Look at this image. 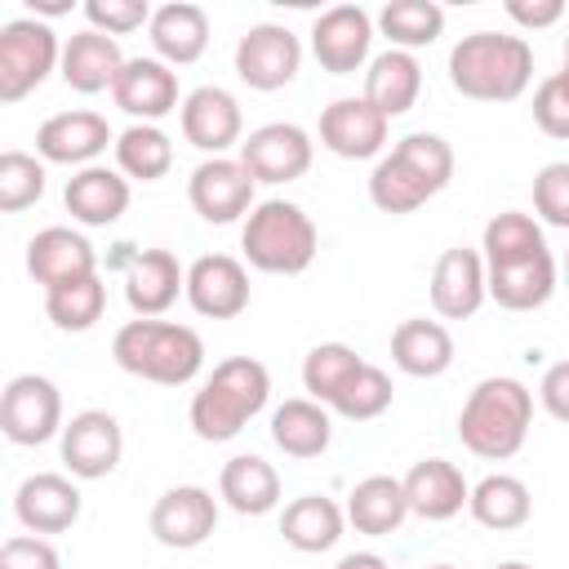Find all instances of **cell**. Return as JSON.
Returning a JSON list of instances; mask_svg holds the SVG:
<instances>
[{"label":"cell","instance_id":"cell-24","mask_svg":"<svg viewBox=\"0 0 569 569\" xmlns=\"http://www.w3.org/2000/svg\"><path fill=\"white\" fill-rule=\"evenodd\" d=\"M62 204L76 222L84 227H111L124 218L129 209V178L120 169H107V164H89V169H76L67 178V191H62Z\"/></svg>","mask_w":569,"mask_h":569},{"label":"cell","instance_id":"cell-53","mask_svg":"<svg viewBox=\"0 0 569 569\" xmlns=\"http://www.w3.org/2000/svg\"><path fill=\"white\" fill-rule=\"evenodd\" d=\"M427 569H458V565H427Z\"/></svg>","mask_w":569,"mask_h":569},{"label":"cell","instance_id":"cell-12","mask_svg":"<svg viewBox=\"0 0 569 569\" xmlns=\"http://www.w3.org/2000/svg\"><path fill=\"white\" fill-rule=\"evenodd\" d=\"M151 538L169 551H191L218 529V498L200 485H173L151 507Z\"/></svg>","mask_w":569,"mask_h":569},{"label":"cell","instance_id":"cell-45","mask_svg":"<svg viewBox=\"0 0 569 569\" xmlns=\"http://www.w3.org/2000/svg\"><path fill=\"white\" fill-rule=\"evenodd\" d=\"M151 13L156 9H147V0H84V18L102 36H129L151 22Z\"/></svg>","mask_w":569,"mask_h":569},{"label":"cell","instance_id":"cell-52","mask_svg":"<svg viewBox=\"0 0 569 569\" xmlns=\"http://www.w3.org/2000/svg\"><path fill=\"white\" fill-rule=\"evenodd\" d=\"M565 67H569V36H565Z\"/></svg>","mask_w":569,"mask_h":569},{"label":"cell","instance_id":"cell-33","mask_svg":"<svg viewBox=\"0 0 569 569\" xmlns=\"http://www.w3.org/2000/svg\"><path fill=\"white\" fill-rule=\"evenodd\" d=\"M342 525H347V511L325 498V493H302L284 507L280 516V533L293 551L302 556H316V551H329L338 538H342Z\"/></svg>","mask_w":569,"mask_h":569},{"label":"cell","instance_id":"cell-39","mask_svg":"<svg viewBox=\"0 0 569 569\" xmlns=\"http://www.w3.org/2000/svg\"><path fill=\"white\" fill-rule=\"evenodd\" d=\"M107 311V284L102 276H89V280H76V284H62V289H49L44 293V316L62 329V333H84L102 320Z\"/></svg>","mask_w":569,"mask_h":569},{"label":"cell","instance_id":"cell-32","mask_svg":"<svg viewBox=\"0 0 569 569\" xmlns=\"http://www.w3.org/2000/svg\"><path fill=\"white\" fill-rule=\"evenodd\" d=\"M405 516H409V498H405V480L396 476H365L347 493V520L356 525V533L387 538L405 525Z\"/></svg>","mask_w":569,"mask_h":569},{"label":"cell","instance_id":"cell-14","mask_svg":"<svg viewBox=\"0 0 569 569\" xmlns=\"http://www.w3.org/2000/svg\"><path fill=\"white\" fill-rule=\"evenodd\" d=\"M124 453V436L120 422L107 409H80L67 427H62V462L76 480H102L120 467Z\"/></svg>","mask_w":569,"mask_h":569},{"label":"cell","instance_id":"cell-15","mask_svg":"<svg viewBox=\"0 0 569 569\" xmlns=\"http://www.w3.org/2000/svg\"><path fill=\"white\" fill-rule=\"evenodd\" d=\"M373 44V18L360 4H333L311 22V53L325 71L351 76L369 62Z\"/></svg>","mask_w":569,"mask_h":569},{"label":"cell","instance_id":"cell-31","mask_svg":"<svg viewBox=\"0 0 569 569\" xmlns=\"http://www.w3.org/2000/svg\"><path fill=\"white\" fill-rule=\"evenodd\" d=\"M391 360L409 378H440L453 365V338L440 320H400L391 333Z\"/></svg>","mask_w":569,"mask_h":569},{"label":"cell","instance_id":"cell-9","mask_svg":"<svg viewBox=\"0 0 569 569\" xmlns=\"http://www.w3.org/2000/svg\"><path fill=\"white\" fill-rule=\"evenodd\" d=\"M302 67V40L280 22H258L236 40V76L258 89L276 93L284 89Z\"/></svg>","mask_w":569,"mask_h":569},{"label":"cell","instance_id":"cell-1","mask_svg":"<svg viewBox=\"0 0 569 569\" xmlns=\"http://www.w3.org/2000/svg\"><path fill=\"white\" fill-rule=\"evenodd\" d=\"M533 80V49L525 36L471 31L449 49V84L476 102H511Z\"/></svg>","mask_w":569,"mask_h":569},{"label":"cell","instance_id":"cell-43","mask_svg":"<svg viewBox=\"0 0 569 569\" xmlns=\"http://www.w3.org/2000/svg\"><path fill=\"white\" fill-rule=\"evenodd\" d=\"M533 209L547 227L569 231V160H551L533 178Z\"/></svg>","mask_w":569,"mask_h":569},{"label":"cell","instance_id":"cell-28","mask_svg":"<svg viewBox=\"0 0 569 569\" xmlns=\"http://www.w3.org/2000/svg\"><path fill=\"white\" fill-rule=\"evenodd\" d=\"M485 271H489V298L502 311H538L556 293V258H551V249H542L533 258L498 262V267H485Z\"/></svg>","mask_w":569,"mask_h":569},{"label":"cell","instance_id":"cell-41","mask_svg":"<svg viewBox=\"0 0 569 569\" xmlns=\"http://www.w3.org/2000/svg\"><path fill=\"white\" fill-rule=\"evenodd\" d=\"M391 396H396L391 378H387L378 365H360L356 378L333 396L329 409L342 413V418H351V422H369V418H378V413L391 409Z\"/></svg>","mask_w":569,"mask_h":569},{"label":"cell","instance_id":"cell-16","mask_svg":"<svg viewBox=\"0 0 569 569\" xmlns=\"http://www.w3.org/2000/svg\"><path fill=\"white\" fill-rule=\"evenodd\" d=\"M111 98L133 124H156L178 107V71L160 58H129L111 84Z\"/></svg>","mask_w":569,"mask_h":569},{"label":"cell","instance_id":"cell-26","mask_svg":"<svg viewBox=\"0 0 569 569\" xmlns=\"http://www.w3.org/2000/svg\"><path fill=\"white\" fill-rule=\"evenodd\" d=\"M124 62L129 58L120 53L116 36H102V31L84 27V31H76L62 44V67L58 71H62L67 89H76V93H102V89L116 84V76H120Z\"/></svg>","mask_w":569,"mask_h":569},{"label":"cell","instance_id":"cell-25","mask_svg":"<svg viewBox=\"0 0 569 569\" xmlns=\"http://www.w3.org/2000/svg\"><path fill=\"white\" fill-rule=\"evenodd\" d=\"M405 498H409V516L453 520L471 502V485L449 458H422L405 476Z\"/></svg>","mask_w":569,"mask_h":569},{"label":"cell","instance_id":"cell-10","mask_svg":"<svg viewBox=\"0 0 569 569\" xmlns=\"http://www.w3.org/2000/svg\"><path fill=\"white\" fill-rule=\"evenodd\" d=\"M253 187H258V182L249 178V169H244L240 160H231V156H209V160H200V164L191 169V178H187V200H191V209H196L204 222L227 227V222L253 213Z\"/></svg>","mask_w":569,"mask_h":569},{"label":"cell","instance_id":"cell-44","mask_svg":"<svg viewBox=\"0 0 569 569\" xmlns=\"http://www.w3.org/2000/svg\"><path fill=\"white\" fill-rule=\"evenodd\" d=\"M533 120L547 138H569V67L551 71L533 89Z\"/></svg>","mask_w":569,"mask_h":569},{"label":"cell","instance_id":"cell-13","mask_svg":"<svg viewBox=\"0 0 569 569\" xmlns=\"http://www.w3.org/2000/svg\"><path fill=\"white\" fill-rule=\"evenodd\" d=\"M187 302L204 320H236L249 307V271L231 253H200L187 267Z\"/></svg>","mask_w":569,"mask_h":569},{"label":"cell","instance_id":"cell-30","mask_svg":"<svg viewBox=\"0 0 569 569\" xmlns=\"http://www.w3.org/2000/svg\"><path fill=\"white\" fill-rule=\"evenodd\" d=\"M422 93V67L413 53L405 49H387L378 58H369V71H365V98L387 116H405Z\"/></svg>","mask_w":569,"mask_h":569},{"label":"cell","instance_id":"cell-22","mask_svg":"<svg viewBox=\"0 0 569 569\" xmlns=\"http://www.w3.org/2000/svg\"><path fill=\"white\" fill-rule=\"evenodd\" d=\"M80 489L58 471H36L13 493V516L27 533H67L80 520Z\"/></svg>","mask_w":569,"mask_h":569},{"label":"cell","instance_id":"cell-40","mask_svg":"<svg viewBox=\"0 0 569 569\" xmlns=\"http://www.w3.org/2000/svg\"><path fill=\"white\" fill-rule=\"evenodd\" d=\"M365 360L347 347V342H320L307 351L302 360V387H307V400H320V405H333V396L356 378Z\"/></svg>","mask_w":569,"mask_h":569},{"label":"cell","instance_id":"cell-27","mask_svg":"<svg viewBox=\"0 0 569 569\" xmlns=\"http://www.w3.org/2000/svg\"><path fill=\"white\" fill-rule=\"evenodd\" d=\"M147 31H151L156 58L169 62V67H187V62H196L209 49V13L200 4H187V0L160 4L151 13Z\"/></svg>","mask_w":569,"mask_h":569},{"label":"cell","instance_id":"cell-18","mask_svg":"<svg viewBox=\"0 0 569 569\" xmlns=\"http://www.w3.org/2000/svg\"><path fill=\"white\" fill-rule=\"evenodd\" d=\"M387 116L360 93V98H333L320 111V142L342 160H373L387 147Z\"/></svg>","mask_w":569,"mask_h":569},{"label":"cell","instance_id":"cell-29","mask_svg":"<svg viewBox=\"0 0 569 569\" xmlns=\"http://www.w3.org/2000/svg\"><path fill=\"white\" fill-rule=\"evenodd\" d=\"M218 498L236 516H267L280 502V476L267 458L258 453H236L218 471Z\"/></svg>","mask_w":569,"mask_h":569},{"label":"cell","instance_id":"cell-36","mask_svg":"<svg viewBox=\"0 0 569 569\" xmlns=\"http://www.w3.org/2000/svg\"><path fill=\"white\" fill-rule=\"evenodd\" d=\"M116 164L124 178L156 182L173 169V142L160 124H129L124 133H116Z\"/></svg>","mask_w":569,"mask_h":569},{"label":"cell","instance_id":"cell-49","mask_svg":"<svg viewBox=\"0 0 569 569\" xmlns=\"http://www.w3.org/2000/svg\"><path fill=\"white\" fill-rule=\"evenodd\" d=\"M333 569H391L378 551H351V556H342Z\"/></svg>","mask_w":569,"mask_h":569},{"label":"cell","instance_id":"cell-47","mask_svg":"<svg viewBox=\"0 0 569 569\" xmlns=\"http://www.w3.org/2000/svg\"><path fill=\"white\" fill-rule=\"evenodd\" d=\"M538 400L556 422H569V360H556L542 382H538Z\"/></svg>","mask_w":569,"mask_h":569},{"label":"cell","instance_id":"cell-2","mask_svg":"<svg viewBox=\"0 0 569 569\" xmlns=\"http://www.w3.org/2000/svg\"><path fill=\"white\" fill-rule=\"evenodd\" d=\"M267 396H271L267 365L253 356H227L222 365H213V373L191 396V409H187L191 431L209 445L236 440L244 422L267 409Z\"/></svg>","mask_w":569,"mask_h":569},{"label":"cell","instance_id":"cell-34","mask_svg":"<svg viewBox=\"0 0 569 569\" xmlns=\"http://www.w3.org/2000/svg\"><path fill=\"white\" fill-rule=\"evenodd\" d=\"M271 440L289 458H320L333 440V418L320 400H284L271 413Z\"/></svg>","mask_w":569,"mask_h":569},{"label":"cell","instance_id":"cell-48","mask_svg":"<svg viewBox=\"0 0 569 569\" xmlns=\"http://www.w3.org/2000/svg\"><path fill=\"white\" fill-rule=\"evenodd\" d=\"M507 18L529 27V31H542V27L565 18V4L560 0H507Z\"/></svg>","mask_w":569,"mask_h":569},{"label":"cell","instance_id":"cell-21","mask_svg":"<svg viewBox=\"0 0 569 569\" xmlns=\"http://www.w3.org/2000/svg\"><path fill=\"white\" fill-rule=\"evenodd\" d=\"M489 298V271L480 249H445L431 271V307L445 320H467Z\"/></svg>","mask_w":569,"mask_h":569},{"label":"cell","instance_id":"cell-37","mask_svg":"<svg viewBox=\"0 0 569 569\" xmlns=\"http://www.w3.org/2000/svg\"><path fill=\"white\" fill-rule=\"evenodd\" d=\"M378 31L391 40V49L413 53V49L440 40V31H445V9L431 4V0H391V4H382V13H378Z\"/></svg>","mask_w":569,"mask_h":569},{"label":"cell","instance_id":"cell-5","mask_svg":"<svg viewBox=\"0 0 569 569\" xmlns=\"http://www.w3.org/2000/svg\"><path fill=\"white\" fill-rule=\"evenodd\" d=\"M111 356L124 373L160 382V387H187L204 365V342L191 325L173 320H129L111 338Z\"/></svg>","mask_w":569,"mask_h":569},{"label":"cell","instance_id":"cell-54","mask_svg":"<svg viewBox=\"0 0 569 569\" xmlns=\"http://www.w3.org/2000/svg\"><path fill=\"white\" fill-rule=\"evenodd\" d=\"M565 284H569V258H565Z\"/></svg>","mask_w":569,"mask_h":569},{"label":"cell","instance_id":"cell-42","mask_svg":"<svg viewBox=\"0 0 569 569\" xmlns=\"http://www.w3.org/2000/svg\"><path fill=\"white\" fill-rule=\"evenodd\" d=\"M44 160L27 156V151H4L0 156V209L4 213H22L27 204H36L44 196Z\"/></svg>","mask_w":569,"mask_h":569},{"label":"cell","instance_id":"cell-3","mask_svg":"<svg viewBox=\"0 0 569 569\" xmlns=\"http://www.w3.org/2000/svg\"><path fill=\"white\" fill-rule=\"evenodd\" d=\"M529 422H533V391L520 378L493 373V378H480L462 400L458 440L485 462H507L511 453H520Z\"/></svg>","mask_w":569,"mask_h":569},{"label":"cell","instance_id":"cell-6","mask_svg":"<svg viewBox=\"0 0 569 569\" xmlns=\"http://www.w3.org/2000/svg\"><path fill=\"white\" fill-rule=\"evenodd\" d=\"M240 249H244L249 267H258L267 276H298L311 267V258L320 249V231L302 204L276 196V200L253 204V213L240 227Z\"/></svg>","mask_w":569,"mask_h":569},{"label":"cell","instance_id":"cell-17","mask_svg":"<svg viewBox=\"0 0 569 569\" xmlns=\"http://www.w3.org/2000/svg\"><path fill=\"white\" fill-rule=\"evenodd\" d=\"M182 138L204 151V156H222L227 147L240 142V129H244V116H240V102L231 89L222 84H200L182 98Z\"/></svg>","mask_w":569,"mask_h":569},{"label":"cell","instance_id":"cell-20","mask_svg":"<svg viewBox=\"0 0 569 569\" xmlns=\"http://www.w3.org/2000/svg\"><path fill=\"white\" fill-rule=\"evenodd\" d=\"M27 271L36 284L49 289H62V284H76V280H89L98 276V253L93 244L71 231V227H44L27 240Z\"/></svg>","mask_w":569,"mask_h":569},{"label":"cell","instance_id":"cell-50","mask_svg":"<svg viewBox=\"0 0 569 569\" xmlns=\"http://www.w3.org/2000/svg\"><path fill=\"white\" fill-rule=\"evenodd\" d=\"M67 9H71L67 0H31V13H49L53 18V13H67Z\"/></svg>","mask_w":569,"mask_h":569},{"label":"cell","instance_id":"cell-11","mask_svg":"<svg viewBox=\"0 0 569 569\" xmlns=\"http://www.w3.org/2000/svg\"><path fill=\"white\" fill-rule=\"evenodd\" d=\"M253 182H298L307 169H311V133L302 124H289V120H271L262 129H253L244 142H240V156H236Z\"/></svg>","mask_w":569,"mask_h":569},{"label":"cell","instance_id":"cell-19","mask_svg":"<svg viewBox=\"0 0 569 569\" xmlns=\"http://www.w3.org/2000/svg\"><path fill=\"white\" fill-rule=\"evenodd\" d=\"M107 147H116V133H111L107 116H98V111H58L36 129V151L49 164L89 169Z\"/></svg>","mask_w":569,"mask_h":569},{"label":"cell","instance_id":"cell-51","mask_svg":"<svg viewBox=\"0 0 569 569\" xmlns=\"http://www.w3.org/2000/svg\"><path fill=\"white\" fill-rule=\"evenodd\" d=\"M493 569H533V565H525V560H502V565H493Z\"/></svg>","mask_w":569,"mask_h":569},{"label":"cell","instance_id":"cell-35","mask_svg":"<svg viewBox=\"0 0 569 569\" xmlns=\"http://www.w3.org/2000/svg\"><path fill=\"white\" fill-rule=\"evenodd\" d=\"M467 511L476 516V525L493 529V533H507V529H520L533 511V498H529V485L520 476H485L480 485H471V502Z\"/></svg>","mask_w":569,"mask_h":569},{"label":"cell","instance_id":"cell-4","mask_svg":"<svg viewBox=\"0 0 569 569\" xmlns=\"http://www.w3.org/2000/svg\"><path fill=\"white\" fill-rule=\"evenodd\" d=\"M453 178V147L440 133H405L391 156H382L369 173V200L382 213H413L431 196H440Z\"/></svg>","mask_w":569,"mask_h":569},{"label":"cell","instance_id":"cell-46","mask_svg":"<svg viewBox=\"0 0 569 569\" xmlns=\"http://www.w3.org/2000/svg\"><path fill=\"white\" fill-rule=\"evenodd\" d=\"M0 569H62V560L40 533H13L0 542Z\"/></svg>","mask_w":569,"mask_h":569},{"label":"cell","instance_id":"cell-38","mask_svg":"<svg viewBox=\"0 0 569 569\" xmlns=\"http://www.w3.org/2000/svg\"><path fill=\"white\" fill-rule=\"evenodd\" d=\"M542 249H547L542 227H538V218H529V213L507 209V213H493V218L485 222V240H480L485 267L516 262V258H533V253H542Z\"/></svg>","mask_w":569,"mask_h":569},{"label":"cell","instance_id":"cell-8","mask_svg":"<svg viewBox=\"0 0 569 569\" xmlns=\"http://www.w3.org/2000/svg\"><path fill=\"white\" fill-rule=\"evenodd\" d=\"M62 396L53 387V378L44 373H18L4 382L0 396V431L9 445H44L53 436H62Z\"/></svg>","mask_w":569,"mask_h":569},{"label":"cell","instance_id":"cell-7","mask_svg":"<svg viewBox=\"0 0 569 569\" xmlns=\"http://www.w3.org/2000/svg\"><path fill=\"white\" fill-rule=\"evenodd\" d=\"M53 67H62V44L49 22L13 18L0 27V102L4 107L40 89Z\"/></svg>","mask_w":569,"mask_h":569},{"label":"cell","instance_id":"cell-23","mask_svg":"<svg viewBox=\"0 0 569 569\" xmlns=\"http://www.w3.org/2000/svg\"><path fill=\"white\" fill-rule=\"evenodd\" d=\"M178 293H187V271L178 267V258L169 249H142L129 271H124V302L138 320H156L164 316Z\"/></svg>","mask_w":569,"mask_h":569}]
</instances>
